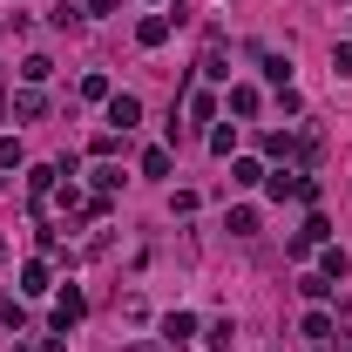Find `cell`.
<instances>
[{"mask_svg": "<svg viewBox=\"0 0 352 352\" xmlns=\"http://www.w3.org/2000/svg\"><path fill=\"white\" fill-rule=\"evenodd\" d=\"M47 75H54V61H47V54H28V61H21V82H28V88H41Z\"/></svg>", "mask_w": 352, "mask_h": 352, "instance_id": "9a60e30c", "label": "cell"}, {"mask_svg": "<svg viewBox=\"0 0 352 352\" xmlns=\"http://www.w3.org/2000/svg\"><path fill=\"white\" fill-rule=\"evenodd\" d=\"M135 41H142V47H163V41H170V14H142V21H135Z\"/></svg>", "mask_w": 352, "mask_h": 352, "instance_id": "8992f818", "label": "cell"}, {"mask_svg": "<svg viewBox=\"0 0 352 352\" xmlns=\"http://www.w3.org/2000/svg\"><path fill=\"white\" fill-rule=\"evenodd\" d=\"M82 311H88V298L75 292V285H68V292L54 298V332H68V325H82Z\"/></svg>", "mask_w": 352, "mask_h": 352, "instance_id": "277c9868", "label": "cell"}, {"mask_svg": "<svg viewBox=\"0 0 352 352\" xmlns=\"http://www.w3.org/2000/svg\"><path fill=\"white\" fill-rule=\"evenodd\" d=\"M258 102H264V95H258L251 82H237V88H230V116H258Z\"/></svg>", "mask_w": 352, "mask_h": 352, "instance_id": "4fadbf2b", "label": "cell"}, {"mask_svg": "<svg viewBox=\"0 0 352 352\" xmlns=\"http://www.w3.org/2000/svg\"><path fill=\"white\" fill-rule=\"evenodd\" d=\"M142 176H170V149H142Z\"/></svg>", "mask_w": 352, "mask_h": 352, "instance_id": "603a6c76", "label": "cell"}, {"mask_svg": "<svg viewBox=\"0 0 352 352\" xmlns=\"http://www.w3.org/2000/svg\"><path fill=\"white\" fill-rule=\"evenodd\" d=\"M197 68H204V82H230V68H223V41H217V34L204 41V61H197Z\"/></svg>", "mask_w": 352, "mask_h": 352, "instance_id": "9c48e42d", "label": "cell"}, {"mask_svg": "<svg viewBox=\"0 0 352 352\" xmlns=\"http://www.w3.org/2000/svg\"><path fill=\"white\" fill-rule=\"evenodd\" d=\"M183 109H190V122H217V95L210 88H183Z\"/></svg>", "mask_w": 352, "mask_h": 352, "instance_id": "5b68a950", "label": "cell"}, {"mask_svg": "<svg viewBox=\"0 0 352 352\" xmlns=\"http://www.w3.org/2000/svg\"><path fill=\"white\" fill-rule=\"evenodd\" d=\"M190 339H197V318L190 311H170L163 318V346H190Z\"/></svg>", "mask_w": 352, "mask_h": 352, "instance_id": "ba28073f", "label": "cell"}, {"mask_svg": "<svg viewBox=\"0 0 352 352\" xmlns=\"http://www.w3.org/2000/svg\"><path fill=\"white\" fill-rule=\"evenodd\" d=\"M346 352H352V346H346Z\"/></svg>", "mask_w": 352, "mask_h": 352, "instance_id": "f546056e", "label": "cell"}, {"mask_svg": "<svg viewBox=\"0 0 352 352\" xmlns=\"http://www.w3.org/2000/svg\"><path fill=\"white\" fill-rule=\"evenodd\" d=\"M14 163H21V142H14V135H0V170H14Z\"/></svg>", "mask_w": 352, "mask_h": 352, "instance_id": "cb8c5ba5", "label": "cell"}, {"mask_svg": "<svg viewBox=\"0 0 352 352\" xmlns=\"http://www.w3.org/2000/svg\"><path fill=\"white\" fill-rule=\"evenodd\" d=\"M7 116H14V95H7V88H0V122H7Z\"/></svg>", "mask_w": 352, "mask_h": 352, "instance_id": "4316f807", "label": "cell"}, {"mask_svg": "<svg viewBox=\"0 0 352 352\" xmlns=\"http://www.w3.org/2000/svg\"><path fill=\"white\" fill-rule=\"evenodd\" d=\"M325 237H332V223L311 210V217H305V230H292V237H285V251H292V258H305V251H318Z\"/></svg>", "mask_w": 352, "mask_h": 352, "instance_id": "7a4b0ae2", "label": "cell"}, {"mask_svg": "<svg viewBox=\"0 0 352 352\" xmlns=\"http://www.w3.org/2000/svg\"><path fill=\"white\" fill-rule=\"evenodd\" d=\"M21 292H28V298H41V292H47V264H41V258L21 264Z\"/></svg>", "mask_w": 352, "mask_h": 352, "instance_id": "5bb4252c", "label": "cell"}, {"mask_svg": "<svg viewBox=\"0 0 352 352\" xmlns=\"http://www.w3.org/2000/svg\"><path fill=\"white\" fill-rule=\"evenodd\" d=\"M54 183H61V163H34V170H28V197H34V210L54 197Z\"/></svg>", "mask_w": 352, "mask_h": 352, "instance_id": "3957f363", "label": "cell"}, {"mask_svg": "<svg viewBox=\"0 0 352 352\" xmlns=\"http://www.w3.org/2000/svg\"><path fill=\"white\" fill-rule=\"evenodd\" d=\"M230 183H244V190H251V183H264V170L251 163V156H237V163H230Z\"/></svg>", "mask_w": 352, "mask_h": 352, "instance_id": "d6986e66", "label": "cell"}, {"mask_svg": "<svg viewBox=\"0 0 352 352\" xmlns=\"http://www.w3.org/2000/svg\"><path fill=\"white\" fill-rule=\"evenodd\" d=\"M41 109H47V102H41V88H21V95H14V116H28V122H34Z\"/></svg>", "mask_w": 352, "mask_h": 352, "instance_id": "e0dca14e", "label": "cell"}, {"mask_svg": "<svg viewBox=\"0 0 352 352\" xmlns=\"http://www.w3.org/2000/svg\"><path fill=\"white\" fill-rule=\"evenodd\" d=\"M223 230H230V237H258V210H230Z\"/></svg>", "mask_w": 352, "mask_h": 352, "instance_id": "ac0fdd59", "label": "cell"}, {"mask_svg": "<svg viewBox=\"0 0 352 352\" xmlns=\"http://www.w3.org/2000/svg\"><path fill=\"white\" fill-rule=\"evenodd\" d=\"M305 339H318V346H332V339H339V325H332V311H318V305L305 311Z\"/></svg>", "mask_w": 352, "mask_h": 352, "instance_id": "7c38bea8", "label": "cell"}, {"mask_svg": "<svg viewBox=\"0 0 352 352\" xmlns=\"http://www.w3.org/2000/svg\"><path fill=\"white\" fill-rule=\"evenodd\" d=\"M88 149H95V156H102V163H109V156H116V149H122V129H102V135H95V142H88Z\"/></svg>", "mask_w": 352, "mask_h": 352, "instance_id": "44dd1931", "label": "cell"}, {"mask_svg": "<svg viewBox=\"0 0 352 352\" xmlns=\"http://www.w3.org/2000/svg\"><path fill=\"white\" fill-rule=\"evenodd\" d=\"M298 292H305V298H332V278H325V271H311V278H298Z\"/></svg>", "mask_w": 352, "mask_h": 352, "instance_id": "7402d4cb", "label": "cell"}, {"mask_svg": "<svg viewBox=\"0 0 352 352\" xmlns=\"http://www.w3.org/2000/svg\"><path fill=\"white\" fill-rule=\"evenodd\" d=\"M34 352H68V346H61V339H41V346H34Z\"/></svg>", "mask_w": 352, "mask_h": 352, "instance_id": "83f0119b", "label": "cell"}, {"mask_svg": "<svg viewBox=\"0 0 352 352\" xmlns=\"http://www.w3.org/2000/svg\"><path fill=\"white\" fill-rule=\"evenodd\" d=\"M258 68H264V82L292 88V54H271V47H264V54H258Z\"/></svg>", "mask_w": 352, "mask_h": 352, "instance_id": "8fae6325", "label": "cell"}, {"mask_svg": "<svg viewBox=\"0 0 352 352\" xmlns=\"http://www.w3.org/2000/svg\"><path fill=\"white\" fill-rule=\"evenodd\" d=\"M264 190L285 204V197H298V204H318V183L311 176H292V170H278V176H264Z\"/></svg>", "mask_w": 352, "mask_h": 352, "instance_id": "6da1fadb", "label": "cell"}, {"mask_svg": "<svg viewBox=\"0 0 352 352\" xmlns=\"http://www.w3.org/2000/svg\"><path fill=\"white\" fill-rule=\"evenodd\" d=\"M109 122H116V129H135V122H142V102H135V95H109Z\"/></svg>", "mask_w": 352, "mask_h": 352, "instance_id": "52a82bcc", "label": "cell"}, {"mask_svg": "<svg viewBox=\"0 0 352 352\" xmlns=\"http://www.w3.org/2000/svg\"><path fill=\"white\" fill-rule=\"evenodd\" d=\"M88 14H116V0H88Z\"/></svg>", "mask_w": 352, "mask_h": 352, "instance_id": "484cf974", "label": "cell"}, {"mask_svg": "<svg viewBox=\"0 0 352 352\" xmlns=\"http://www.w3.org/2000/svg\"><path fill=\"white\" fill-rule=\"evenodd\" d=\"M318 251H325V258H318V271L339 285V278H346V251H339V244H318Z\"/></svg>", "mask_w": 352, "mask_h": 352, "instance_id": "2e32d148", "label": "cell"}, {"mask_svg": "<svg viewBox=\"0 0 352 352\" xmlns=\"http://www.w3.org/2000/svg\"><path fill=\"white\" fill-rule=\"evenodd\" d=\"M264 156L292 163V156H305V142H298V135H285V129H271V135H264Z\"/></svg>", "mask_w": 352, "mask_h": 352, "instance_id": "30bf717a", "label": "cell"}, {"mask_svg": "<svg viewBox=\"0 0 352 352\" xmlns=\"http://www.w3.org/2000/svg\"><path fill=\"white\" fill-rule=\"evenodd\" d=\"M116 88H109V75H82V102H109Z\"/></svg>", "mask_w": 352, "mask_h": 352, "instance_id": "ffe728a7", "label": "cell"}, {"mask_svg": "<svg viewBox=\"0 0 352 352\" xmlns=\"http://www.w3.org/2000/svg\"><path fill=\"white\" fill-rule=\"evenodd\" d=\"M0 271H7V244H0Z\"/></svg>", "mask_w": 352, "mask_h": 352, "instance_id": "f1b7e54d", "label": "cell"}, {"mask_svg": "<svg viewBox=\"0 0 352 352\" xmlns=\"http://www.w3.org/2000/svg\"><path fill=\"white\" fill-rule=\"evenodd\" d=\"M332 68H339V75H352V41H339V47H332Z\"/></svg>", "mask_w": 352, "mask_h": 352, "instance_id": "d4e9b609", "label": "cell"}]
</instances>
